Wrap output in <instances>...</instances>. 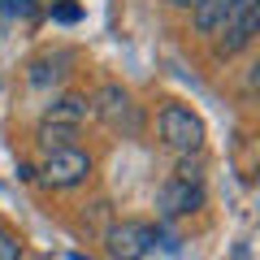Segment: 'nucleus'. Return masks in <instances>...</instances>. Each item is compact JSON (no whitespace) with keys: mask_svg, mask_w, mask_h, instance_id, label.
Here are the masks:
<instances>
[{"mask_svg":"<svg viewBox=\"0 0 260 260\" xmlns=\"http://www.w3.org/2000/svg\"><path fill=\"white\" fill-rule=\"evenodd\" d=\"M156 130H160V143L182 152V156H195L204 148V121L195 117L191 109H182V104H165L160 117H156Z\"/></svg>","mask_w":260,"mask_h":260,"instance_id":"f257e3e1","label":"nucleus"},{"mask_svg":"<svg viewBox=\"0 0 260 260\" xmlns=\"http://www.w3.org/2000/svg\"><path fill=\"white\" fill-rule=\"evenodd\" d=\"M260 30V0H234L230 18H225L221 35H217V56H234L256 39Z\"/></svg>","mask_w":260,"mask_h":260,"instance_id":"f03ea898","label":"nucleus"},{"mask_svg":"<svg viewBox=\"0 0 260 260\" xmlns=\"http://www.w3.org/2000/svg\"><path fill=\"white\" fill-rule=\"evenodd\" d=\"M44 182L48 186H61V191H70V186H78V182H87V174H91V156L87 152H78V148H61V152H48V160H44Z\"/></svg>","mask_w":260,"mask_h":260,"instance_id":"7ed1b4c3","label":"nucleus"},{"mask_svg":"<svg viewBox=\"0 0 260 260\" xmlns=\"http://www.w3.org/2000/svg\"><path fill=\"white\" fill-rule=\"evenodd\" d=\"M156 247V230L148 221H121L109 230V251L117 260H148Z\"/></svg>","mask_w":260,"mask_h":260,"instance_id":"20e7f679","label":"nucleus"},{"mask_svg":"<svg viewBox=\"0 0 260 260\" xmlns=\"http://www.w3.org/2000/svg\"><path fill=\"white\" fill-rule=\"evenodd\" d=\"M204 204V182H182V178H169L156 195V208L160 217H182V213H195Z\"/></svg>","mask_w":260,"mask_h":260,"instance_id":"39448f33","label":"nucleus"},{"mask_svg":"<svg viewBox=\"0 0 260 260\" xmlns=\"http://www.w3.org/2000/svg\"><path fill=\"white\" fill-rule=\"evenodd\" d=\"M91 113H95V117H104L109 126H117V130H121V121H126V130H130V135L139 130V117H135V104H130V95L121 91V87H104V91L91 100Z\"/></svg>","mask_w":260,"mask_h":260,"instance_id":"423d86ee","label":"nucleus"},{"mask_svg":"<svg viewBox=\"0 0 260 260\" xmlns=\"http://www.w3.org/2000/svg\"><path fill=\"white\" fill-rule=\"evenodd\" d=\"M91 113V100L87 95H56L52 104H48V121H56V126H78V121Z\"/></svg>","mask_w":260,"mask_h":260,"instance_id":"0eeeda50","label":"nucleus"},{"mask_svg":"<svg viewBox=\"0 0 260 260\" xmlns=\"http://www.w3.org/2000/svg\"><path fill=\"white\" fill-rule=\"evenodd\" d=\"M230 9H234V0H200L195 5V30L200 35H221Z\"/></svg>","mask_w":260,"mask_h":260,"instance_id":"6e6552de","label":"nucleus"},{"mask_svg":"<svg viewBox=\"0 0 260 260\" xmlns=\"http://www.w3.org/2000/svg\"><path fill=\"white\" fill-rule=\"evenodd\" d=\"M70 139H74V126H56V121H44V126H39V143H44V152L70 148Z\"/></svg>","mask_w":260,"mask_h":260,"instance_id":"1a4fd4ad","label":"nucleus"},{"mask_svg":"<svg viewBox=\"0 0 260 260\" xmlns=\"http://www.w3.org/2000/svg\"><path fill=\"white\" fill-rule=\"evenodd\" d=\"M0 18H22V22H30V18H35V5H30V0H0Z\"/></svg>","mask_w":260,"mask_h":260,"instance_id":"9d476101","label":"nucleus"},{"mask_svg":"<svg viewBox=\"0 0 260 260\" xmlns=\"http://www.w3.org/2000/svg\"><path fill=\"white\" fill-rule=\"evenodd\" d=\"M0 260H22V243H18V234H9L5 225H0Z\"/></svg>","mask_w":260,"mask_h":260,"instance_id":"9b49d317","label":"nucleus"},{"mask_svg":"<svg viewBox=\"0 0 260 260\" xmlns=\"http://www.w3.org/2000/svg\"><path fill=\"white\" fill-rule=\"evenodd\" d=\"M56 78H61V70H52V61H35V65H30V83H35V87L56 83Z\"/></svg>","mask_w":260,"mask_h":260,"instance_id":"f8f14e48","label":"nucleus"},{"mask_svg":"<svg viewBox=\"0 0 260 260\" xmlns=\"http://www.w3.org/2000/svg\"><path fill=\"white\" fill-rule=\"evenodd\" d=\"M169 5H178V9H195L200 0H169Z\"/></svg>","mask_w":260,"mask_h":260,"instance_id":"ddd939ff","label":"nucleus"}]
</instances>
